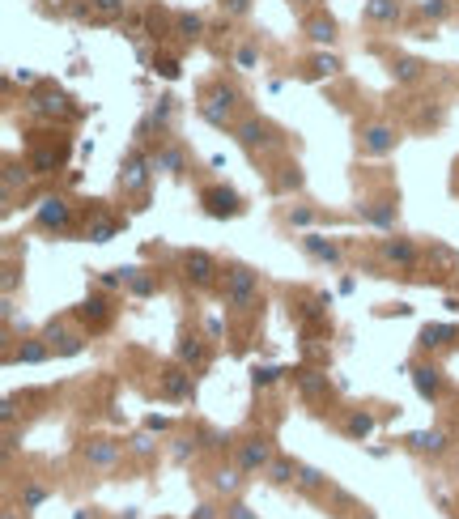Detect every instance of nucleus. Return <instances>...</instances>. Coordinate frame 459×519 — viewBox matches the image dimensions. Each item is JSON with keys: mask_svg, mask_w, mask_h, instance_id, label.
Instances as JSON below:
<instances>
[{"mask_svg": "<svg viewBox=\"0 0 459 519\" xmlns=\"http://www.w3.org/2000/svg\"><path fill=\"white\" fill-rule=\"evenodd\" d=\"M255 303H260V277L247 264H229L225 268V307L255 311Z\"/></svg>", "mask_w": 459, "mask_h": 519, "instance_id": "obj_1", "label": "nucleus"}, {"mask_svg": "<svg viewBox=\"0 0 459 519\" xmlns=\"http://www.w3.org/2000/svg\"><path fill=\"white\" fill-rule=\"evenodd\" d=\"M200 205H204V213H209V217H238V213H243L238 192H229V187H221V183L204 187V192H200Z\"/></svg>", "mask_w": 459, "mask_h": 519, "instance_id": "obj_2", "label": "nucleus"}, {"mask_svg": "<svg viewBox=\"0 0 459 519\" xmlns=\"http://www.w3.org/2000/svg\"><path fill=\"white\" fill-rule=\"evenodd\" d=\"M234 464L243 468L247 477L264 473V468L272 464V442H268V438H247V442H238V456H234Z\"/></svg>", "mask_w": 459, "mask_h": 519, "instance_id": "obj_3", "label": "nucleus"}, {"mask_svg": "<svg viewBox=\"0 0 459 519\" xmlns=\"http://www.w3.org/2000/svg\"><path fill=\"white\" fill-rule=\"evenodd\" d=\"M238 103V90H229V85H213L209 98H204V119L217 123V128H225L229 123V111H234Z\"/></svg>", "mask_w": 459, "mask_h": 519, "instance_id": "obj_4", "label": "nucleus"}, {"mask_svg": "<svg viewBox=\"0 0 459 519\" xmlns=\"http://www.w3.org/2000/svg\"><path fill=\"white\" fill-rule=\"evenodd\" d=\"M217 273H221V268H217V260L209 252H183V277L192 285H213Z\"/></svg>", "mask_w": 459, "mask_h": 519, "instance_id": "obj_5", "label": "nucleus"}, {"mask_svg": "<svg viewBox=\"0 0 459 519\" xmlns=\"http://www.w3.org/2000/svg\"><path fill=\"white\" fill-rule=\"evenodd\" d=\"M119 456H123V447H119V442H111V438H90L85 447H81V460H85L90 468H102V473L115 468Z\"/></svg>", "mask_w": 459, "mask_h": 519, "instance_id": "obj_6", "label": "nucleus"}, {"mask_svg": "<svg viewBox=\"0 0 459 519\" xmlns=\"http://www.w3.org/2000/svg\"><path fill=\"white\" fill-rule=\"evenodd\" d=\"M149 170H153V158H145V154H127L123 158V166H119V183L127 187V192H141L145 183H149Z\"/></svg>", "mask_w": 459, "mask_h": 519, "instance_id": "obj_7", "label": "nucleus"}, {"mask_svg": "<svg viewBox=\"0 0 459 519\" xmlns=\"http://www.w3.org/2000/svg\"><path fill=\"white\" fill-rule=\"evenodd\" d=\"M158 391L166 400H192V375L183 366H166L158 375Z\"/></svg>", "mask_w": 459, "mask_h": 519, "instance_id": "obj_8", "label": "nucleus"}, {"mask_svg": "<svg viewBox=\"0 0 459 519\" xmlns=\"http://www.w3.org/2000/svg\"><path fill=\"white\" fill-rule=\"evenodd\" d=\"M357 145H362V154H391L396 150V128H387V123H370V128L357 132Z\"/></svg>", "mask_w": 459, "mask_h": 519, "instance_id": "obj_9", "label": "nucleus"}, {"mask_svg": "<svg viewBox=\"0 0 459 519\" xmlns=\"http://www.w3.org/2000/svg\"><path fill=\"white\" fill-rule=\"evenodd\" d=\"M43 340L51 345V354H60V358H72V354L85 349V336H81V332H68V328H60V324H51V328L43 332Z\"/></svg>", "mask_w": 459, "mask_h": 519, "instance_id": "obj_10", "label": "nucleus"}, {"mask_svg": "<svg viewBox=\"0 0 459 519\" xmlns=\"http://www.w3.org/2000/svg\"><path fill=\"white\" fill-rule=\"evenodd\" d=\"M447 430H417V434H408V447H413L417 456H442L447 451Z\"/></svg>", "mask_w": 459, "mask_h": 519, "instance_id": "obj_11", "label": "nucleus"}, {"mask_svg": "<svg viewBox=\"0 0 459 519\" xmlns=\"http://www.w3.org/2000/svg\"><path fill=\"white\" fill-rule=\"evenodd\" d=\"M39 226L43 230H64L68 226V205L60 201V196H47V201L39 205Z\"/></svg>", "mask_w": 459, "mask_h": 519, "instance_id": "obj_12", "label": "nucleus"}, {"mask_svg": "<svg viewBox=\"0 0 459 519\" xmlns=\"http://www.w3.org/2000/svg\"><path fill=\"white\" fill-rule=\"evenodd\" d=\"M298 460H289V456H272V464L264 468V477H268V485H294L298 481Z\"/></svg>", "mask_w": 459, "mask_h": 519, "instance_id": "obj_13", "label": "nucleus"}, {"mask_svg": "<svg viewBox=\"0 0 459 519\" xmlns=\"http://www.w3.org/2000/svg\"><path fill=\"white\" fill-rule=\"evenodd\" d=\"M382 260L400 264V268H413V264H417V247L408 243V238H387V243H382Z\"/></svg>", "mask_w": 459, "mask_h": 519, "instance_id": "obj_14", "label": "nucleus"}, {"mask_svg": "<svg viewBox=\"0 0 459 519\" xmlns=\"http://www.w3.org/2000/svg\"><path fill=\"white\" fill-rule=\"evenodd\" d=\"M153 170H166V175H183V170H187V154L178 150V145H162V150L153 154Z\"/></svg>", "mask_w": 459, "mask_h": 519, "instance_id": "obj_15", "label": "nucleus"}, {"mask_svg": "<svg viewBox=\"0 0 459 519\" xmlns=\"http://www.w3.org/2000/svg\"><path fill=\"white\" fill-rule=\"evenodd\" d=\"M238 141L247 145V150H260V145H272V128L264 119H243L238 123Z\"/></svg>", "mask_w": 459, "mask_h": 519, "instance_id": "obj_16", "label": "nucleus"}, {"mask_svg": "<svg viewBox=\"0 0 459 519\" xmlns=\"http://www.w3.org/2000/svg\"><path fill=\"white\" fill-rule=\"evenodd\" d=\"M413 383H417V391H421V396L425 400H438V391H442V375H438V370H434V366H413Z\"/></svg>", "mask_w": 459, "mask_h": 519, "instance_id": "obj_17", "label": "nucleus"}, {"mask_svg": "<svg viewBox=\"0 0 459 519\" xmlns=\"http://www.w3.org/2000/svg\"><path fill=\"white\" fill-rule=\"evenodd\" d=\"M47 498H51V489H47L43 481H30V477L21 481V498H17V507H21L26 515H30V511H39V507L47 502Z\"/></svg>", "mask_w": 459, "mask_h": 519, "instance_id": "obj_18", "label": "nucleus"}, {"mask_svg": "<svg viewBox=\"0 0 459 519\" xmlns=\"http://www.w3.org/2000/svg\"><path fill=\"white\" fill-rule=\"evenodd\" d=\"M76 315H81V319H85V324H94V328H102V324H107V319H111V303H107V298H102V294H90V298L81 303V311H76Z\"/></svg>", "mask_w": 459, "mask_h": 519, "instance_id": "obj_19", "label": "nucleus"}, {"mask_svg": "<svg viewBox=\"0 0 459 519\" xmlns=\"http://www.w3.org/2000/svg\"><path fill=\"white\" fill-rule=\"evenodd\" d=\"M340 430H345L349 438H357V442H362V438H366V434L374 430V413H366V409H353V413H345Z\"/></svg>", "mask_w": 459, "mask_h": 519, "instance_id": "obj_20", "label": "nucleus"}, {"mask_svg": "<svg viewBox=\"0 0 459 519\" xmlns=\"http://www.w3.org/2000/svg\"><path fill=\"white\" fill-rule=\"evenodd\" d=\"M243 477H247V473H243L238 464H234V468H217V473H213V489H217V493H238V489H243Z\"/></svg>", "mask_w": 459, "mask_h": 519, "instance_id": "obj_21", "label": "nucleus"}, {"mask_svg": "<svg viewBox=\"0 0 459 519\" xmlns=\"http://www.w3.org/2000/svg\"><path fill=\"white\" fill-rule=\"evenodd\" d=\"M298 387L306 391L311 400H319V396H327V375H319V370H298Z\"/></svg>", "mask_w": 459, "mask_h": 519, "instance_id": "obj_22", "label": "nucleus"}, {"mask_svg": "<svg viewBox=\"0 0 459 519\" xmlns=\"http://www.w3.org/2000/svg\"><path fill=\"white\" fill-rule=\"evenodd\" d=\"M178 362H183V366H204V362H209V354H204V345L196 340V336H183V345H178Z\"/></svg>", "mask_w": 459, "mask_h": 519, "instance_id": "obj_23", "label": "nucleus"}, {"mask_svg": "<svg viewBox=\"0 0 459 519\" xmlns=\"http://www.w3.org/2000/svg\"><path fill=\"white\" fill-rule=\"evenodd\" d=\"M302 247H306V252H311L315 260H327V264H336V260H340L336 243H323L319 234H306V238H302Z\"/></svg>", "mask_w": 459, "mask_h": 519, "instance_id": "obj_24", "label": "nucleus"}, {"mask_svg": "<svg viewBox=\"0 0 459 519\" xmlns=\"http://www.w3.org/2000/svg\"><path fill=\"white\" fill-rule=\"evenodd\" d=\"M123 285L132 289V294H141V298H149V294L158 289V281H153V277H145L141 268H123Z\"/></svg>", "mask_w": 459, "mask_h": 519, "instance_id": "obj_25", "label": "nucleus"}, {"mask_svg": "<svg viewBox=\"0 0 459 519\" xmlns=\"http://www.w3.org/2000/svg\"><path fill=\"white\" fill-rule=\"evenodd\" d=\"M294 485H298L302 493H319V489L327 485V477L319 473V468H311V464H302V468H298V481H294Z\"/></svg>", "mask_w": 459, "mask_h": 519, "instance_id": "obj_26", "label": "nucleus"}, {"mask_svg": "<svg viewBox=\"0 0 459 519\" xmlns=\"http://www.w3.org/2000/svg\"><path fill=\"white\" fill-rule=\"evenodd\" d=\"M455 340V328H438V324H429L421 328V349H442V345Z\"/></svg>", "mask_w": 459, "mask_h": 519, "instance_id": "obj_27", "label": "nucleus"}, {"mask_svg": "<svg viewBox=\"0 0 459 519\" xmlns=\"http://www.w3.org/2000/svg\"><path fill=\"white\" fill-rule=\"evenodd\" d=\"M60 162H64V150H34V154H30V166L39 170V175H51Z\"/></svg>", "mask_w": 459, "mask_h": 519, "instance_id": "obj_28", "label": "nucleus"}, {"mask_svg": "<svg viewBox=\"0 0 459 519\" xmlns=\"http://www.w3.org/2000/svg\"><path fill=\"white\" fill-rule=\"evenodd\" d=\"M30 111H39V115H60V111H68V98H64V94H43V98H34V103H30Z\"/></svg>", "mask_w": 459, "mask_h": 519, "instance_id": "obj_29", "label": "nucleus"}, {"mask_svg": "<svg viewBox=\"0 0 459 519\" xmlns=\"http://www.w3.org/2000/svg\"><path fill=\"white\" fill-rule=\"evenodd\" d=\"M370 221H374V226H396V205L391 201H374L370 209H362Z\"/></svg>", "mask_w": 459, "mask_h": 519, "instance_id": "obj_30", "label": "nucleus"}, {"mask_svg": "<svg viewBox=\"0 0 459 519\" xmlns=\"http://www.w3.org/2000/svg\"><path fill=\"white\" fill-rule=\"evenodd\" d=\"M47 354H51V345H47V340H26L21 349H17V362H43Z\"/></svg>", "mask_w": 459, "mask_h": 519, "instance_id": "obj_31", "label": "nucleus"}, {"mask_svg": "<svg viewBox=\"0 0 459 519\" xmlns=\"http://www.w3.org/2000/svg\"><path fill=\"white\" fill-rule=\"evenodd\" d=\"M115 230H119V226H115V221H111V217H98V221H94V226H90V238H94V243H107V238H111Z\"/></svg>", "mask_w": 459, "mask_h": 519, "instance_id": "obj_32", "label": "nucleus"}, {"mask_svg": "<svg viewBox=\"0 0 459 519\" xmlns=\"http://www.w3.org/2000/svg\"><path fill=\"white\" fill-rule=\"evenodd\" d=\"M370 17H378V21H391L396 13H400V5H396V0H374V5L366 9Z\"/></svg>", "mask_w": 459, "mask_h": 519, "instance_id": "obj_33", "label": "nucleus"}, {"mask_svg": "<svg viewBox=\"0 0 459 519\" xmlns=\"http://www.w3.org/2000/svg\"><path fill=\"white\" fill-rule=\"evenodd\" d=\"M221 519H260V515H255L247 502H238V498H234V502H229V507L221 511Z\"/></svg>", "mask_w": 459, "mask_h": 519, "instance_id": "obj_34", "label": "nucleus"}, {"mask_svg": "<svg viewBox=\"0 0 459 519\" xmlns=\"http://www.w3.org/2000/svg\"><path fill=\"white\" fill-rule=\"evenodd\" d=\"M336 68H340V60H336V56H319V60L311 64V72H315V77H332Z\"/></svg>", "mask_w": 459, "mask_h": 519, "instance_id": "obj_35", "label": "nucleus"}, {"mask_svg": "<svg viewBox=\"0 0 459 519\" xmlns=\"http://www.w3.org/2000/svg\"><path fill=\"white\" fill-rule=\"evenodd\" d=\"M276 187H280V192H294V187H302V170H298V166H285V175L276 179Z\"/></svg>", "mask_w": 459, "mask_h": 519, "instance_id": "obj_36", "label": "nucleus"}, {"mask_svg": "<svg viewBox=\"0 0 459 519\" xmlns=\"http://www.w3.org/2000/svg\"><path fill=\"white\" fill-rule=\"evenodd\" d=\"M417 72H421L417 60H400V64H396V77H400V81H417Z\"/></svg>", "mask_w": 459, "mask_h": 519, "instance_id": "obj_37", "label": "nucleus"}, {"mask_svg": "<svg viewBox=\"0 0 459 519\" xmlns=\"http://www.w3.org/2000/svg\"><path fill=\"white\" fill-rule=\"evenodd\" d=\"M178 30H183L187 39H196V34H200V17H192V13H183V17H178Z\"/></svg>", "mask_w": 459, "mask_h": 519, "instance_id": "obj_38", "label": "nucleus"}, {"mask_svg": "<svg viewBox=\"0 0 459 519\" xmlns=\"http://www.w3.org/2000/svg\"><path fill=\"white\" fill-rule=\"evenodd\" d=\"M311 39H319V43H332V21H311Z\"/></svg>", "mask_w": 459, "mask_h": 519, "instance_id": "obj_39", "label": "nucleus"}, {"mask_svg": "<svg viewBox=\"0 0 459 519\" xmlns=\"http://www.w3.org/2000/svg\"><path fill=\"white\" fill-rule=\"evenodd\" d=\"M187 519H221V511H217L213 502H200V507H196V511H192Z\"/></svg>", "mask_w": 459, "mask_h": 519, "instance_id": "obj_40", "label": "nucleus"}, {"mask_svg": "<svg viewBox=\"0 0 459 519\" xmlns=\"http://www.w3.org/2000/svg\"><path fill=\"white\" fill-rule=\"evenodd\" d=\"M272 379H276V370H272V366H264V370H255V387H268Z\"/></svg>", "mask_w": 459, "mask_h": 519, "instance_id": "obj_41", "label": "nucleus"}, {"mask_svg": "<svg viewBox=\"0 0 459 519\" xmlns=\"http://www.w3.org/2000/svg\"><path fill=\"white\" fill-rule=\"evenodd\" d=\"M21 515H26V511H21L17 502H5V511H0V519H21Z\"/></svg>", "mask_w": 459, "mask_h": 519, "instance_id": "obj_42", "label": "nucleus"}, {"mask_svg": "<svg viewBox=\"0 0 459 519\" xmlns=\"http://www.w3.org/2000/svg\"><path fill=\"white\" fill-rule=\"evenodd\" d=\"M98 9H102V13H119L123 0H98Z\"/></svg>", "mask_w": 459, "mask_h": 519, "instance_id": "obj_43", "label": "nucleus"}, {"mask_svg": "<svg viewBox=\"0 0 459 519\" xmlns=\"http://www.w3.org/2000/svg\"><path fill=\"white\" fill-rule=\"evenodd\" d=\"M149 447H153V442H149V438H145V434H141V438H132V451H141V456H145V451H149Z\"/></svg>", "mask_w": 459, "mask_h": 519, "instance_id": "obj_44", "label": "nucleus"}, {"mask_svg": "<svg viewBox=\"0 0 459 519\" xmlns=\"http://www.w3.org/2000/svg\"><path fill=\"white\" fill-rule=\"evenodd\" d=\"M229 13H247V0H229Z\"/></svg>", "mask_w": 459, "mask_h": 519, "instance_id": "obj_45", "label": "nucleus"}, {"mask_svg": "<svg viewBox=\"0 0 459 519\" xmlns=\"http://www.w3.org/2000/svg\"><path fill=\"white\" fill-rule=\"evenodd\" d=\"M72 519H98V515H94V511H90V507H81V511H76V515H72Z\"/></svg>", "mask_w": 459, "mask_h": 519, "instance_id": "obj_46", "label": "nucleus"}, {"mask_svg": "<svg viewBox=\"0 0 459 519\" xmlns=\"http://www.w3.org/2000/svg\"><path fill=\"white\" fill-rule=\"evenodd\" d=\"M357 519H378V515H374V511H366V507H362V515H357Z\"/></svg>", "mask_w": 459, "mask_h": 519, "instance_id": "obj_47", "label": "nucleus"}, {"mask_svg": "<svg viewBox=\"0 0 459 519\" xmlns=\"http://www.w3.org/2000/svg\"><path fill=\"white\" fill-rule=\"evenodd\" d=\"M115 519H136V511H123V515H115Z\"/></svg>", "mask_w": 459, "mask_h": 519, "instance_id": "obj_48", "label": "nucleus"}]
</instances>
